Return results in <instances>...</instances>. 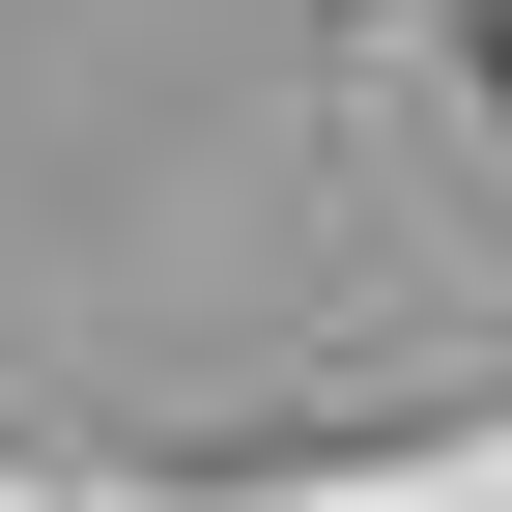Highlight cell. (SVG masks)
<instances>
[{
	"label": "cell",
	"mask_w": 512,
	"mask_h": 512,
	"mask_svg": "<svg viewBox=\"0 0 512 512\" xmlns=\"http://www.w3.org/2000/svg\"><path fill=\"white\" fill-rule=\"evenodd\" d=\"M484 114H512V0H484Z\"/></svg>",
	"instance_id": "6da1fadb"
}]
</instances>
